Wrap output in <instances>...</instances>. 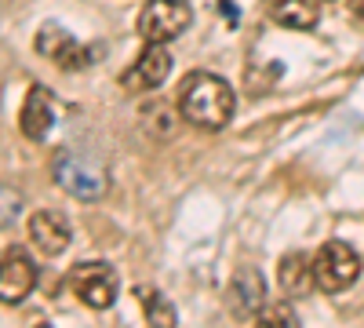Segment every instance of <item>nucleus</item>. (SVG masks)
Segmentation results:
<instances>
[{"label":"nucleus","instance_id":"nucleus-1","mask_svg":"<svg viewBox=\"0 0 364 328\" xmlns=\"http://www.w3.org/2000/svg\"><path fill=\"white\" fill-rule=\"evenodd\" d=\"M178 113L197 128L219 132L233 121L237 95H233V88L215 73H190L178 84Z\"/></svg>","mask_w":364,"mask_h":328},{"label":"nucleus","instance_id":"nucleus-2","mask_svg":"<svg viewBox=\"0 0 364 328\" xmlns=\"http://www.w3.org/2000/svg\"><path fill=\"white\" fill-rule=\"evenodd\" d=\"M193 22V11L186 0H149L139 15V33L146 44H168L182 37Z\"/></svg>","mask_w":364,"mask_h":328},{"label":"nucleus","instance_id":"nucleus-3","mask_svg":"<svg viewBox=\"0 0 364 328\" xmlns=\"http://www.w3.org/2000/svg\"><path fill=\"white\" fill-rule=\"evenodd\" d=\"M55 183L80 201H99L109 190V175L99 161H91L84 154H63L55 161Z\"/></svg>","mask_w":364,"mask_h":328},{"label":"nucleus","instance_id":"nucleus-4","mask_svg":"<svg viewBox=\"0 0 364 328\" xmlns=\"http://www.w3.org/2000/svg\"><path fill=\"white\" fill-rule=\"evenodd\" d=\"M117 288H120V281L113 274V266L102 263V259L77 263L70 270V292L91 310H109L117 303Z\"/></svg>","mask_w":364,"mask_h":328},{"label":"nucleus","instance_id":"nucleus-5","mask_svg":"<svg viewBox=\"0 0 364 328\" xmlns=\"http://www.w3.org/2000/svg\"><path fill=\"white\" fill-rule=\"evenodd\" d=\"M360 277V259L350 245L343 241H328L314 255V281L321 292H346Z\"/></svg>","mask_w":364,"mask_h":328},{"label":"nucleus","instance_id":"nucleus-6","mask_svg":"<svg viewBox=\"0 0 364 328\" xmlns=\"http://www.w3.org/2000/svg\"><path fill=\"white\" fill-rule=\"evenodd\" d=\"M37 263L29 259V252L22 248H8L0 252V303L18 307L29 292L37 288Z\"/></svg>","mask_w":364,"mask_h":328},{"label":"nucleus","instance_id":"nucleus-7","mask_svg":"<svg viewBox=\"0 0 364 328\" xmlns=\"http://www.w3.org/2000/svg\"><path fill=\"white\" fill-rule=\"evenodd\" d=\"M37 51L48 58V63H55L58 70H66V73H77V70L91 66V51H87L73 33H66L63 26H55V22L41 26V33H37Z\"/></svg>","mask_w":364,"mask_h":328},{"label":"nucleus","instance_id":"nucleus-8","mask_svg":"<svg viewBox=\"0 0 364 328\" xmlns=\"http://www.w3.org/2000/svg\"><path fill=\"white\" fill-rule=\"evenodd\" d=\"M171 73V55L164 51V44H146V51L128 66V73L120 77L128 92H154L161 88Z\"/></svg>","mask_w":364,"mask_h":328},{"label":"nucleus","instance_id":"nucleus-9","mask_svg":"<svg viewBox=\"0 0 364 328\" xmlns=\"http://www.w3.org/2000/svg\"><path fill=\"white\" fill-rule=\"evenodd\" d=\"M266 307V281L255 266H240L237 277L230 281V310L240 321H255L259 310Z\"/></svg>","mask_w":364,"mask_h":328},{"label":"nucleus","instance_id":"nucleus-10","mask_svg":"<svg viewBox=\"0 0 364 328\" xmlns=\"http://www.w3.org/2000/svg\"><path fill=\"white\" fill-rule=\"evenodd\" d=\"M70 237H73L70 233V223L58 216V212H51V208H41V212L29 216V241H33L37 252L63 255L70 248Z\"/></svg>","mask_w":364,"mask_h":328},{"label":"nucleus","instance_id":"nucleus-11","mask_svg":"<svg viewBox=\"0 0 364 328\" xmlns=\"http://www.w3.org/2000/svg\"><path fill=\"white\" fill-rule=\"evenodd\" d=\"M55 125V99L44 84L29 88V95L22 102V135L33 139V142H44L48 132Z\"/></svg>","mask_w":364,"mask_h":328},{"label":"nucleus","instance_id":"nucleus-12","mask_svg":"<svg viewBox=\"0 0 364 328\" xmlns=\"http://www.w3.org/2000/svg\"><path fill=\"white\" fill-rule=\"evenodd\" d=\"M266 11L284 29H317V22H321V11L310 0H269Z\"/></svg>","mask_w":364,"mask_h":328},{"label":"nucleus","instance_id":"nucleus-13","mask_svg":"<svg viewBox=\"0 0 364 328\" xmlns=\"http://www.w3.org/2000/svg\"><path fill=\"white\" fill-rule=\"evenodd\" d=\"M281 288L288 295H306L310 288H317L314 281V259H306L302 252H291L281 259Z\"/></svg>","mask_w":364,"mask_h":328},{"label":"nucleus","instance_id":"nucleus-14","mask_svg":"<svg viewBox=\"0 0 364 328\" xmlns=\"http://www.w3.org/2000/svg\"><path fill=\"white\" fill-rule=\"evenodd\" d=\"M139 303H142V310H146V321L149 324H157V328H168V324H175L178 321V310H175V303L168 300V295H161L157 288H146V285H139Z\"/></svg>","mask_w":364,"mask_h":328},{"label":"nucleus","instance_id":"nucleus-15","mask_svg":"<svg viewBox=\"0 0 364 328\" xmlns=\"http://www.w3.org/2000/svg\"><path fill=\"white\" fill-rule=\"evenodd\" d=\"M142 132L154 139H168L175 132V106L168 102H149L142 110Z\"/></svg>","mask_w":364,"mask_h":328},{"label":"nucleus","instance_id":"nucleus-16","mask_svg":"<svg viewBox=\"0 0 364 328\" xmlns=\"http://www.w3.org/2000/svg\"><path fill=\"white\" fill-rule=\"evenodd\" d=\"M18 208H22V197L8 186H0V226H8L18 216Z\"/></svg>","mask_w":364,"mask_h":328},{"label":"nucleus","instance_id":"nucleus-17","mask_svg":"<svg viewBox=\"0 0 364 328\" xmlns=\"http://www.w3.org/2000/svg\"><path fill=\"white\" fill-rule=\"evenodd\" d=\"M255 321H259V324H295L299 317H295L291 307H262Z\"/></svg>","mask_w":364,"mask_h":328},{"label":"nucleus","instance_id":"nucleus-18","mask_svg":"<svg viewBox=\"0 0 364 328\" xmlns=\"http://www.w3.org/2000/svg\"><path fill=\"white\" fill-rule=\"evenodd\" d=\"M350 11H353L357 18H364V0H350Z\"/></svg>","mask_w":364,"mask_h":328}]
</instances>
